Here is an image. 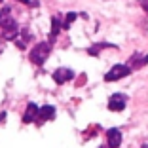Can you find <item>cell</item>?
I'll list each match as a JSON object with an SVG mask.
<instances>
[{
  "label": "cell",
  "instance_id": "cell-1",
  "mask_svg": "<svg viewBox=\"0 0 148 148\" xmlns=\"http://www.w3.org/2000/svg\"><path fill=\"white\" fill-rule=\"evenodd\" d=\"M49 51H51V44H48V42L36 44L34 48H32V51H31V61L34 63V65H38V66L44 65V61L48 59Z\"/></svg>",
  "mask_w": 148,
  "mask_h": 148
},
{
  "label": "cell",
  "instance_id": "cell-2",
  "mask_svg": "<svg viewBox=\"0 0 148 148\" xmlns=\"http://www.w3.org/2000/svg\"><path fill=\"white\" fill-rule=\"evenodd\" d=\"M129 72H131V66H127V65H114L112 69L105 74V80L106 82H116V80H120V78H125Z\"/></svg>",
  "mask_w": 148,
  "mask_h": 148
},
{
  "label": "cell",
  "instance_id": "cell-3",
  "mask_svg": "<svg viewBox=\"0 0 148 148\" xmlns=\"http://www.w3.org/2000/svg\"><path fill=\"white\" fill-rule=\"evenodd\" d=\"M2 29H4V40H13L15 38V34H17V31H19V27H17V23L13 21L12 17H4L2 19Z\"/></svg>",
  "mask_w": 148,
  "mask_h": 148
},
{
  "label": "cell",
  "instance_id": "cell-4",
  "mask_svg": "<svg viewBox=\"0 0 148 148\" xmlns=\"http://www.w3.org/2000/svg\"><path fill=\"white\" fill-rule=\"evenodd\" d=\"M108 108L112 110V112L123 110L125 108V95H122V93H114V95L108 99Z\"/></svg>",
  "mask_w": 148,
  "mask_h": 148
},
{
  "label": "cell",
  "instance_id": "cell-5",
  "mask_svg": "<svg viewBox=\"0 0 148 148\" xmlns=\"http://www.w3.org/2000/svg\"><path fill=\"white\" fill-rule=\"evenodd\" d=\"M106 143H108V148H118L120 146V144H122V133H120V129L112 127V129L106 131Z\"/></svg>",
  "mask_w": 148,
  "mask_h": 148
},
{
  "label": "cell",
  "instance_id": "cell-6",
  "mask_svg": "<svg viewBox=\"0 0 148 148\" xmlns=\"http://www.w3.org/2000/svg\"><path fill=\"white\" fill-rule=\"evenodd\" d=\"M74 78V72L70 69H57L55 72H53V80H55V84H65L69 82V80Z\"/></svg>",
  "mask_w": 148,
  "mask_h": 148
},
{
  "label": "cell",
  "instance_id": "cell-7",
  "mask_svg": "<svg viewBox=\"0 0 148 148\" xmlns=\"http://www.w3.org/2000/svg\"><path fill=\"white\" fill-rule=\"evenodd\" d=\"M38 114H40V108L34 105V103H29V106H27V112H25V116H23V122H25V123L34 122L36 118H38Z\"/></svg>",
  "mask_w": 148,
  "mask_h": 148
},
{
  "label": "cell",
  "instance_id": "cell-8",
  "mask_svg": "<svg viewBox=\"0 0 148 148\" xmlns=\"http://www.w3.org/2000/svg\"><path fill=\"white\" fill-rule=\"evenodd\" d=\"M148 63V55H140V53H135V55L129 59V66L131 69H140Z\"/></svg>",
  "mask_w": 148,
  "mask_h": 148
},
{
  "label": "cell",
  "instance_id": "cell-9",
  "mask_svg": "<svg viewBox=\"0 0 148 148\" xmlns=\"http://www.w3.org/2000/svg\"><path fill=\"white\" fill-rule=\"evenodd\" d=\"M38 118L42 120V122H46V120H53V118H55V106H51V105L42 106V108H40Z\"/></svg>",
  "mask_w": 148,
  "mask_h": 148
},
{
  "label": "cell",
  "instance_id": "cell-10",
  "mask_svg": "<svg viewBox=\"0 0 148 148\" xmlns=\"http://www.w3.org/2000/svg\"><path fill=\"white\" fill-rule=\"evenodd\" d=\"M63 23L59 21V17H53L51 19V32H49V42H53V40L57 38V34H59V31H61Z\"/></svg>",
  "mask_w": 148,
  "mask_h": 148
},
{
  "label": "cell",
  "instance_id": "cell-11",
  "mask_svg": "<svg viewBox=\"0 0 148 148\" xmlns=\"http://www.w3.org/2000/svg\"><path fill=\"white\" fill-rule=\"evenodd\" d=\"M74 19H76V13H72V12H70V13H66V19H65V23H63V29H69V27L72 25V21H74Z\"/></svg>",
  "mask_w": 148,
  "mask_h": 148
},
{
  "label": "cell",
  "instance_id": "cell-12",
  "mask_svg": "<svg viewBox=\"0 0 148 148\" xmlns=\"http://www.w3.org/2000/svg\"><path fill=\"white\" fill-rule=\"evenodd\" d=\"M140 6H143V10L148 13V0H140Z\"/></svg>",
  "mask_w": 148,
  "mask_h": 148
},
{
  "label": "cell",
  "instance_id": "cell-13",
  "mask_svg": "<svg viewBox=\"0 0 148 148\" xmlns=\"http://www.w3.org/2000/svg\"><path fill=\"white\" fill-rule=\"evenodd\" d=\"M19 2H23V4H31V0H19Z\"/></svg>",
  "mask_w": 148,
  "mask_h": 148
},
{
  "label": "cell",
  "instance_id": "cell-14",
  "mask_svg": "<svg viewBox=\"0 0 148 148\" xmlns=\"http://www.w3.org/2000/svg\"><path fill=\"white\" fill-rule=\"evenodd\" d=\"M2 19H4V15H2V13H0V25H2Z\"/></svg>",
  "mask_w": 148,
  "mask_h": 148
},
{
  "label": "cell",
  "instance_id": "cell-15",
  "mask_svg": "<svg viewBox=\"0 0 148 148\" xmlns=\"http://www.w3.org/2000/svg\"><path fill=\"white\" fill-rule=\"evenodd\" d=\"M143 148H148V144H143Z\"/></svg>",
  "mask_w": 148,
  "mask_h": 148
},
{
  "label": "cell",
  "instance_id": "cell-16",
  "mask_svg": "<svg viewBox=\"0 0 148 148\" xmlns=\"http://www.w3.org/2000/svg\"><path fill=\"white\" fill-rule=\"evenodd\" d=\"M0 2H4V0H0Z\"/></svg>",
  "mask_w": 148,
  "mask_h": 148
}]
</instances>
